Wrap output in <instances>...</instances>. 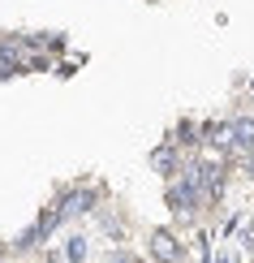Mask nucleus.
Instances as JSON below:
<instances>
[{
	"mask_svg": "<svg viewBox=\"0 0 254 263\" xmlns=\"http://www.w3.org/2000/svg\"><path fill=\"white\" fill-rule=\"evenodd\" d=\"M151 164H155V173H164V177H177V151L172 147H160L151 156Z\"/></svg>",
	"mask_w": 254,
	"mask_h": 263,
	"instance_id": "39448f33",
	"label": "nucleus"
},
{
	"mask_svg": "<svg viewBox=\"0 0 254 263\" xmlns=\"http://www.w3.org/2000/svg\"><path fill=\"white\" fill-rule=\"evenodd\" d=\"M228 129H233V147L237 151H254V117H237Z\"/></svg>",
	"mask_w": 254,
	"mask_h": 263,
	"instance_id": "20e7f679",
	"label": "nucleus"
},
{
	"mask_svg": "<svg viewBox=\"0 0 254 263\" xmlns=\"http://www.w3.org/2000/svg\"><path fill=\"white\" fill-rule=\"evenodd\" d=\"M151 255H155L160 263H177V259H181V242H177L172 233H164V229H160V233L151 237Z\"/></svg>",
	"mask_w": 254,
	"mask_h": 263,
	"instance_id": "f03ea898",
	"label": "nucleus"
},
{
	"mask_svg": "<svg viewBox=\"0 0 254 263\" xmlns=\"http://www.w3.org/2000/svg\"><path fill=\"white\" fill-rule=\"evenodd\" d=\"M95 199H99L95 190H78V194H69L56 212H61V216H82V212H91V207H95Z\"/></svg>",
	"mask_w": 254,
	"mask_h": 263,
	"instance_id": "7ed1b4c3",
	"label": "nucleus"
},
{
	"mask_svg": "<svg viewBox=\"0 0 254 263\" xmlns=\"http://www.w3.org/2000/svg\"><path fill=\"white\" fill-rule=\"evenodd\" d=\"M168 199H172V207H177V212H194V207L203 203V194H198L194 185L181 177V181H172V185H168Z\"/></svg>",
	"mask_w": 254,
	"mask_h": 263,
	"instance_id": "f257e3e1",
	"label": "nucleus"
},
{
	"mask_svg": "<svg viewBox=\"0 0 254 263\" xmlns=\"http://www.w3.org/2000/svg\"><path fill=\"white\" fill-rule=\"evenodd\" d=\"M86 259V242L82 237H69V250H65V263H82Z\"/></svg>",
	"mask_w": 254,
	"mask_h": 263,
	"instance_id": "423d86ee",
	"label": "nucleus"
}]
</instances>
